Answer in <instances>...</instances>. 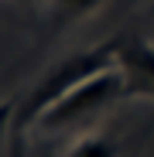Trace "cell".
Returning a JSON list of instances; mask_svg holds the SVG:
<instances>
[{
  "label": "cell",
  "instance_id": "6da1fadb",
  "mask_svg": "<svg viewBox=\"0 0 154 157\" xmlns=\"http://www.w3.org/2000/svg\"><path fill=\"white\" fill-rule=\"evenodd\" d=\"M113 65H116V41L93 44V48H82V51H72V55L58 58L51 68H45L38 75V82L31 86V92L21 99V106L14 113V130H31L48 106H55V102L62 96H69L75 86H82L86 78L106 72Z\"/></svg>",
  "mask_w": 154,
  "mask_h": 157
},
{
  "label": "cell",
  "instance_id": "7a4b0ae2",
  "mask_svg": "<svg viewBox=\"0 0 154 157\" xmlns=\"http://www.w3.org/2000/svg\"><path fill=\"white\" fill-rule=\"evenodd\" d=\"M120 96H127V78H123V72L113 65V68H106V72L86 78L82 86H75L69 96H62V99L55 102V106H48V109L38 116L34 126L45 130V133H58V130H69V126H75L79 120H86V116H93V113H99V109L113 106Z\"/></svg>",
  "mask_w": 154,
  "mask_h": 157
},
{
  "label": "cell",
  "instance_id": "3957f363",
  "mask_svg": "<svg viewBox=\"0 0 154 157\" xmlns=\"http://www.w3.org/2000/svg\"><path fill=\"white\" fill-rule=\"evenodd\" d=\"M116 68L127 78L130 96H151L154 99V44L144 38H120L116 41Z\"/></svg>",
  "mask_w": 154,
  "mask_h": 157
},
{
  "label": "cell",
  "instance_id": "277c9868",
  "mask_svg": "<svg viewBox=\"0 0 154 157\" xmlns=\"http://www.w3.org/2000/svg\"><path fill=\"white\" fill-rule=\"evenodd\" d=\"M65 157H116V144L106 133H82L79 140H72Z\"/></svg>",
  "mask_w": 154,
  "mask_h": 157
},
{
  "label": "cell",
  "instance_id": "5b68a950",
  "mask_svg": "<svg viewBox=\"0 0 154 157\" xmlns=\"http://www.w3.org/2000/svg\"><path fill=\"white\" fill-rule=\"evenodd\" d=\"M106 0H48L51 7V17L58 21H79V17H89L93 10H99Z\"/></svg>",
  "mask_w": 154,
  "mask_h": 157
},
{
  "label": "cell",
  "instance_id": "8992f818",
  "mask_svg": "<svg viewBox=\"0 0 154 157\" xmlns=\"http://www.w3.org/2000/svg\"><path fill=\"white\" fill-rule=\"evenodd\" d=\"M7 157H28V130H10V137H7Z\"/></svg>",
  "mask_w": 154,
  "mask_h": 157
},
{
  "label": "cell",
  "instance_id": "52a82bcc",
  "mask_svg": "<svg viewBox=\"0 0 154 157\" xmlns=\"http://www.w3.org/2000/svg\"><path fill=\"white\" fill-rule=\"evenodd\" d=\"M14 113H17V106H14V102L0 99V140H4V137H10V130H14Z\"/></svg>",
  "mask_w": 154,
  "mask_h": 157
}]
</instances>
